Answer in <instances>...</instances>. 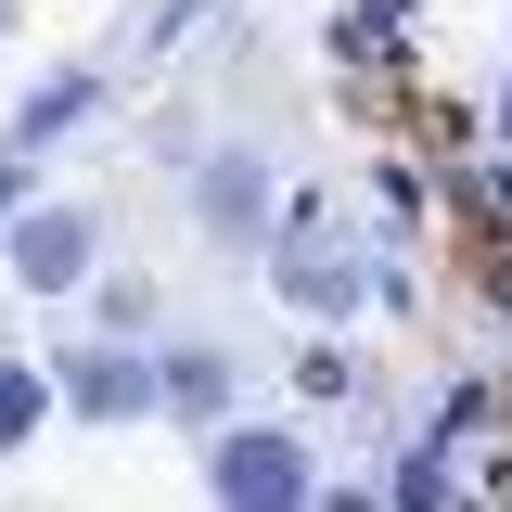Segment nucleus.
<instances>
[{
  "mask_svg": "<svg viewBox=\"0 0 512 512\" xmlns=\"http://www.w3.org/2000/svg\"><path fill=\"white\" fill-rule=\"evenodd\" d=\"M52 397L77 410V423H141V410H154V359H128V346H64Z\"/></svg>",
  "mask_w": 512,
  "mask_h": 512,
  "instance_id": "nucleus-4",
  "label": "nucleus"
},
{
  "mask_svg": "<svg viewBox=\"0 0 512 512\" xmlns=\"http://www.w3.org/2000/svg\"><path fill=\"white\" fill-rule=\"evenodd\" d=\"M77 116H90V77H52V90L13 116V154H39V141H52V128H77Z\"/></svg>",
  "mask_w": 512,
  "mask_h": 512,
  "instance_id": "nucleus-8",
  "label": "nucleus"
},
{
  "mask_svg": "<svg viewBox=\"0 0 512 512\" xmlns=\"http://www.w3.org/2000/svg\"><path fill=\"white\" fill-rule=\"evenodd\" d=\"M52 372H39V359H0V461H13V448H39L52 436Z\"/></svg>",
  "mask_w": 512,
  "mask_h": 512,
  "instance_id": "nucleus-6",
  "label": "nucleus"
},
{
  "mask_svg": "<svg viewBox=\"0 0 512 512\" xmlns=\"http://www.w3.org/2000/svg\"><path fill=\"white\" fill-rule=\"evenodd\" d=\"M269 218V167L256 154H205V231H256Z\"/></svg>",
  "mask_w": 512,
  "mask_h": 512,
  "instance_id": "nucleus-7",
  "label": "nucleus"
},
{
  "mask_svg": "<svg viewBox=\"0 0 512 512\" xmlns=\"http://www.w3.org/2000/svg\"><path fill=\"white\" fill-rule=\"evenodd\" d=\"M90 244H103L90 205H13V282L26 295H77L90 282Z\"/></svg>",
  "mask_w": 512,
  "mask_h": 512,
  "instance_id": "nucleus-3",
  "label": "nucleus"
},
{
  "mask_svg": "<svg viewBox=\"0 0 512 512\" xmlns=\"http://www.w3.org/2000/svg\"><path fill=\"white\" fill-rule=\"evenodd\" d=\"M0 13H13V0H0Z\"/></svg>",
  "mask_w": 512,
  "mask_h": 512,
  "instance_id": "nucleus-12",
  "label": "nucleus"
},
{
  "mask_svg": "<svg viewBox=\"0 0 512 512\" xmlns=\"http://www.w3.org/2000/svg\"><path fill=\"white\" fill-rule=\"evenodd\" d=\"M154 410H180V423H231V359L218 346H180V359H154Z\"/></svg>",
  "mask_w": 512,
  "mask_h": 512,
  "instance_id": "nucleus-5",
  "label": "nucleus"
},
{
  "mask_svg": "<svg viewBox=\"0 0 512 512\" xmlns=\"http://www.w3.org/2000/svg\"><path fill=\"white\" fill-rule=\"evenodd\" d=\"M500 141H512V77H500Z\"/></svg>",
  "mask_w": 512,
  "mask_h": 512,
  "instance_id": "nucleus-11",
  "label": "nucleus"
},
{
  "mask_svg": "<svg viewBox=\"0 0 512 512\" xmlns=\"http://www.w3.org/2000/svg\"><path fill=\"white\" fill-rule=\"evenodd\" d=\"M397 512H448V461L436 448H397V487H384Z\"/></svg>",
  "mask_w": 512,
  "mask_h": 512,
  "instance_id": "nucleus-9",
  "label": "nucleus"
},
{
  "mask_svg": "<svg viewBox=\"0 0 512 512\" xmlns=\"http://www.w3.org/2000/svg\"><path fill=\"white\" fill-rule=\"evenodd\" d=\"M13 192H26V154H0V218H13Z\"/></svg>",
  "mask_w": 512,
  "mask_h": 512,
  "instance_id": "nucleus-10",
  "label": "nucleus"
},
{
  "mask_svg": "<svg viewBox=\"0 0 512 512\" xmlns=\"http://www.w3.org/2000/svg\"><path fill=\"white\" fill-rule=\"evenodd\" d=\"M269 295H282V308H308V320H346L359 295H372V256L346 244V231H320V218H308L295 244L269 256Z\"/></svg>",
  "mask_w": 512,
  "mask_h": 512,
  "instance_id": "nucleus-2",
  "label": "nucleus"
},
{
  "mask_svg": "<svg viewBox=\"0 0 512 512\" xmlns=\"http://www.w3.org/2000/svg\"><path fill=\"white\" fill-rule=\"evenodd\" d=\"M205 500L218 512H320V461L295 423H218L205 436Z\"/></svg>",
  "mask_w": 512,
  "mask_h": 512,
  "instance_id": "nucleus-1",
  "label": "nucleus"
}]
</instances>
